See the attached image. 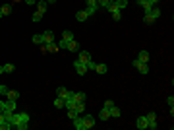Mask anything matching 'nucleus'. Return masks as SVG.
I'll return each instance as SVG.
<instances>
[{
  "instance_id": "4be33fe9",
  "label": "nucleus",
  "mask_w": 174,
  "mask_h": 130,
  "mask_svg": "<svg viewBox=\"0 0 174 130\" xmlns=\"http://www.w3.org/2000/svg\"><path fill=\"white\" fill-rule=\"evenodd\" d=\"M37 12L45 14V12H47V2H43V0H37Z\"/></svg>"
},
{
  "instance_id": "e433bc0d",
  "label": "nucleus",
  "mask_w": 174,
  "mask_h": 130,
  "mask_svg": "<svg viewBox=\"0 0 174 130\" xmlns=\"http://www.w3.org/2000/svg\"><path fill=\"white\" fill-rule=\"evenodd\" d=\"M112 105H114V101H112V99H106L103 107H105V109H110V107H112Z\"/></svg>"
},
{
  "instance_id": "5701e85b",
  "label": "nucleus",
  "mask_w": 174,
  "mask_h": 130,
  "mask_svg": "<svg viewBox=\"0 0 174 130\" xmlns=\"http://www.w3.org/2000/svg\"><path fill=\"white\" fill-rule=\"evenodd\" d=\"M62 39L66 43H70L72 39H74V33H72V31H62Z\"/></svg>"
},
{
  "instance_id": "9b49d317",
  "label": "nucleus",
  "mask_w": 174,
  "mask_h": 130,
  "mask_svg": "<svg viewBox=\"0 0 174 130\" xmlns=\"http://www.w3.org/2000/svg\"><path fill=\"white\" fill-rule=\"evenodd\" d=\"M6 99L18 101V99H19V91H16V89H8V93H6Z\"/></svg>"
},
{
  "instance_id": "a19ab883",
  "label": "nucleus",
  "mask_w": 174,
  "mask_h": 130,
  "mask_svg": "<svg viewBox=\"0 0 174 130\" xmlns=\"http://www.w3.org/2000/svg\"><path fill=\"white\" fill-rule=\"evenodd\" d=\"M25 4H29V6H33V4H37V0H23Z\"/></svg>"
},
{
  "instance_id": "0eeeda50",
  "label": "nucleus",
  "mask_w": 174,
  "mask_h": 130,
  "mask_svg": "<svg viewBox=\"0 0 174 130\" xmlns=\"http://www.w3.org/2000/svg\"><path fill=\"white\" fill-rule=\"evenodd\" d=\"M77 60H79V62H85V64H87V62L91 60V54L87 53V50H81V49H79V50H77Z\"/></svg>"
},
{
  "instance_id": "393cba45",
  "label": "nucleus",
  "mask_w": 174,
  "mask_h": 130,
  "mask_svg": "<svg viewBox=\"0 0 174 130\" xmlns=\"http://www.w3.org/2000/svg\"><path fill=\"white\" fill-rule=\"evenodd\" d=\"M76 111H77V115H81V113L85 111V101H79V103H76Z\"/></svg>"
},
{
  "instance_id": "a878e982",
  "label": "nucleus",
  "mask_w": 174,
  "mask_h": 130,
  "mask_svg": "<svg viewBox=\"0 0 174 130\" xmlns=\"http://www.w3.org/2000/svg\"><path fill=\"white\" fill-rule=\"evenodd\" d=\"M43 16H45V14H41V12H35V14H33V16H31V20L35 21V24H39V21L43 20Z\"/></svg>"
},
{
  "instance_id": "39448f33",
  "label": "nucleus",
  "mask_w": 174,
  "mask_h": 130,
  "mask_svg": "<svg viewBox=\"0 0 174 130\" xmlns=\"http://www.w3.org/2000/svg\"><path fill=\"white\" fill-rule=\"evenodd\" d=\"M74 68H76V72H77L79 76H85V74H87V66H85V62L76 60V62H74Z\"/></svg>"
},
{
  "instance_id": "c9c22d12",
  "label": "nucleus",
  "mask_w": 174,
  "mask_h": 130,
  "mask_svg": "<svg viewBox=\"0 0 174 130\" xmlns=\"http://www.w3.org/2000/svg\"><path fill=\"white\" fill-rule=\"evenodd\" d=\"M58 49H68V43L64 39H60V41H58Z\"/></svg>"
},
{
  "instance_id": "79ce46f5",
  "label": "nucleus",
  "mask_w": 174,
  "mask_h": 130,
  "mask_svg": "<svg viewBox=\"0 0 174 130\" xmlns=\"http://www.w3.org/2000/svg\"><path fill=\"white\" fill-rule=\"evenodd\" d=\"M149 2H151V4H153V6H157L159 2H161V0H149Z\"/></svg>"
},
{
  "instance_id": "f3484780",
  "label": "nucleus",
  "mask_w": 174,
  "mask_h": 130,
  "mask_svg": "<svg viewBox=\"0 0 174 130\" xmlns=\"http://www.w3.org/2000/svg\"><path fill=\"white\" fill-rule=\"evenodd\" d=\"M137 60H139V62H149V53H147V50H139Z\"/></svg>"
},
{
  "instance_id": "49530a36",
  "label": "nucleus",
  "mask_w": 174,
  "mask_h": 130,
  "mask_svg": "<svg viewBox=\"0 0 174 130\" xmlns=\"http://www.w3.org/2000/svg\"><path fill=\"white\" fill-rule=\"evenodd\" d=\"M0 18H4V16H2V12H0Z\"/></svg>"
},
{
  "instance_id": "c85d7f7f",
  "label": "nucleus",
  "mask_w": 174,
  "mask_h": 130,
  "mask_svg": "<svg viewBox=\"0 0 174 130\" xmlns=\"http://www.w3.org/2000/svg\"><path fill=\"white\" fill-rule=\"evenodd\" d=\"M112 0H97V4H99V8H108L110 6Z\"/></svg>"
},
{
  "instance_id": "423d86ee",
  "label": "nucleus",
  "mask_w": 174,
  "mask_h": 130,
  "mask_svg": "<svg viewBox=\"0 0 174 130\" xmlns=\"http://www.w3.org/2000/svg\"><path fill=\"white\" fill-rule=\"evenodd\" d=\"M41 35H43V45H48V43L54 41V31H48L47 29V31H43Z\"/></svg>"
},
{
  "instance_id": "c756f323",
  "label": "nucleus",
  "mask_w": 174,
  "mask_h": 130,
  "mask_svg": "<svg viewBox=\"0 0 174 130\" xmlns=\"http://www.w3.org/2000/svg\"><path fill=\"white\" fill-rule=\"evenodd\" d=\"M143 21H145V24H147V25H151V24H153V21H155V18H153V16H151V14L147 12V14H145V18H143Z\"/></svg>"
},
{
  "instance_id": "a211bd4d",
  "label": "nucleus",
  "mask_w": 174,
  "mask_h": 130,
  "mask_svg": "<svg viewBox=\"0 0 174 130\" xmlns=\"http://www.w3.org/2000/svg\"><path fill=\"white\" fill-rule=\"evenodd\" d=\"M56 95H58V97H62V99H66V97L70 95V91H68L66 88H62V85H60V88L56 89Z\"/></svg>"
},
{
  "instance_id": "72a5a7b5",
  "label": "nucleus",
  "mask_w": 174,
  "mask_h": 130,
  "mask_svg": "<svg viewBox=\"0 0 174 130\" xmlns=\"http://www.w3.org/2000/svg\"><path fill=\"white\" fill-rule=\"evenodd\" d=\"M76 117H77V111H76V109H68V119L74 120Z\"/></svg>"
},
{
  "instance_id": "f704fd0d",
  "label": "nucleus",
  "mask_w": 174,
  "mask_h": 130,
  "mask_svg": "<svg viewBox=\"0 0 174 130\" xmlns=\"http://www.w3.org/2000/svg\"><path fill=\"white\" fill-rule=\"evenodd\" d=\"M85 66H87V70H93V72H95V66H97V62H93V58H91L89 62L85 64Z\"/></svg>"
},
{
  "instance_id": "c03bdc74",
  "label": "nucleus",
  "mask_w": 174,
  "mask_h": 130,
  "mask_svg": "<svg viewBox=\"0 0 174 130\" xmlns=\"http://www.w3.org/2000/svg\"><path fill=\"white\" fill-rule=\"evenodd\" d=\"M0 74H4V66H0Z\"/></svg>"
},
{
  "instance_id": "aec40b11",
  "label": "nucleus",
  "mask_w": 174,
  "mask_h": 130,
  "mask_svg": "<svg viewBox=\"0 0 174 130\" xmlns=\"http://www.w3.org/2000/svg\"><path fill=\"white\" fill-rule=\"evenodd\" d=\"M87 18H89V14H87L85 10H79V12L76 14V20H77V21H85Z\"/></svg>"
},
{
  "instance_id": "20e7f679",
  "label": "nucleus",
  "mask_w": 174,
  "mask_h": 130,
  "mask_svg": "<svg viewBox=\"0 0 174 130\" xmlns=\"http://www.w3.org/2000/svg\"><path fill=\"white\" fill-rule=\"evenodd\" d=\"M145 117H147V128L149 130H157V117H155V113H147Z\"/></svg>"
},
{
  "instance_id": "f257e3e1",
  "label": "nucleus",
  "mask_w": 174,
  "mask_h": 130,
  "mask_svg": "<svg viewBox=\"0 0 174 130\" xmlns=\"http://www.w3.org/2000/svg\"><path fill=\"white\" fill-rule=\"evenodd\" d=\"M132 64H134V68H135V70H139V72H141V74H149V64H147V62H139V60L135 58Z\"/></svg>"
},
{
  "instance_id": "58836bf2",
  "label": "nucleus",
  "mask_w": 174,
  "mask_h": 130,
  "mask_svg": "<svg viewBox=\"0 0 174 130\" xmlns=\"http://www.w3.org/2000/svg\"><path fill=\"white\" fill-rule=\"evenodd\" d=\"M166 103H168V107H174V95H170L168 99H166Z\"/></svg>"
},
{
  "instance_id": "7c9ffc66",
  "label": "nucleus",
  "mask_w": 174,
  "mask_h": 130,
  "mask_svg": "<svg viewBox=\"0 0 174 130\" xmlns=\"http://www.w3.org/2000/svg\"><path fill=\"white\" fill-rule=\"evenodd\" d=\"M149 14H151V16H153V18L157 20L159 16H161V10H159V8H157V6H153V8H151V12H149Z\"/></svg>"
},
{
  "instance_id": "412c9836",
  "label": "nucleus",
  "mask_w": 174,
  "mask_h": 130,
  "mask_svg": "<svg viewBox=\"0 0 174 130\" xmlns=\"http://www.w3.org/2000/svg\"><path fill=\"white\" fill-rule=\"evenodd\" d=\"M47 50H48V53H56V50H60V49H58V43H56V41L48 43V45H47Z\"/></svg>"
},
{
  "instance_id": "cd10ccee",
  "label": "nucleus",
  "mask_w": 174,
  "mask_h": 130,
  "mask_svg": "<svg viewBox=\"0 0 174 130\" xmlns=\"http://www.w3.org/2000/svg\"><path fill=\"white\" fill-rule=\"evenodd\" d=\"M6 109H8V111H16V101L6 99Z\"/></svg>"
},
{
  "instance_id": "b1692460",
  "label": "nucleus",
  "mask_w": 174,
  "mask_h": 130,
  "mask_svg": "<svg viewBox=\"0 0 174 130\" xmlns=\"http://www.w3.org/2000/svg\"><path fill=\"white\" fill-rule=\"evenodd\" d=\"M31 41L35 43V45H39V47H41V45H43V35H41V33L33 35V37H31Z\"/></svg>"
},
{
  "instance_id": "4c0bfd02",
  "label": "nucleus",
  "mask_w": 174,
  "mask_h": 130,
  "mask_svg": "<svg viewBox=\"0 0 174 130\" xmlns=\"http://www.w3.org/2000/svg\"><path fill=\"white\" fill-rule=\"evenodd\" d=\"M6 93H8V88H6V85H2V84H0V95H6Z\"/></svg>"
},
{
  "instance_id": "2f4dec72",
  "label": "nucleus",
  "mask_w": 174,
  "mask_h": 130,
  "mask_svg": "<svg viewBox=\"0 0 174 130\" xmlns=\"http://www.w3.org/2000/svg\"><path fill=\"white\" fill-rule=\"evenodd\" d=\"M10 128H14V126L10 124L8 120H2V122H0V130H10Z\"/></svg>"
},
{
  "instance_id": "4468645a",
  "label": "nucleus",
  "mask_w": 174,
  "mask_h": 130,
  "mask_svg": "<svg viewBox=\"0 0 174 130\" xmlns=\"http://www.w3.org/2000/svg\"><path fill=\"white\" fill-rule=\"evenodd\" d=\"M74 128L76 130H83V117H79V115H77V117L74 119Z\"/></svg>"
},
{
  "instance_id": "6ab92c4d",
  "label": "nucleus",
  "mask_w": 174,
  "mask_h": 130,
  "mask_svg": "<svg viewBox=\"0 0 174 130\" xmlns=\"http://www.w3.org/2000/svg\"><path fill=\"white\" fill-rule=\"evenodd\" d=\"M110 119V113H108V109H101V113H99V120H108Z\"/></svg>"
},
{
  "instance_id": "ea45409f",
  "label": "nucleus",
  "mask_w": 174,
  "mask_h": 130,
  "mask_svg": "<svg viewBox=\"0 0 174 130\" xmlns=\"http://www.w3.org/2000/svg\"><path fill=\"white\" fill-rule=\"evenodd\" d=\"M6 111V101H0V113Z\"/></svg>"
},
{
  "instance_id": "f03ea898",
  "label": "nucleus",
  "mask_w": 174,
  "mask_h": 130,
  "mask_svg": "<svg viewBox=\"0 0 174 130\" xmlns=\"http://www.w3.org/2000/svg\"><path fill=\"white\" fill-rule=\"evenodd\" d=\"M95 126V117L93 115H83V130H89Z\"/></svg>"
},
{
  "instance_id": "f8f14e48",
  "label": "nucleus",
  "mask_w": 174,
  "mask_h": 130,
  "mask_svg": "<svg viewBox=\"0 0 174 130\" xmlns=\"http://www.w3.org/2000/svg\"><path fill=\"white\" fill-rule=\"evenodd\" d=\"M0 12H2V16H10V14H12V4L10 2L2 4V6H0Z\"/></svg>"
},
{
  "instance_id": "a18cd8bd",
  "label": "nucleus",
  "mask_w": 174,
  "mask_h": 130,
  "mask_svg": "<svg viewBox=\"0 0 174 130\" xmlns=\"http://www.w3.org/2000/svg\"><path fill=\"white\" fill-rule=\"evenodd\" d=\"M12 2H19V0H12Z\"/></svg>"
},
{
  "instance_id": "1a4fd4ad",
  "label": "nucleus",
  "mask_w": 174,
  "mask_h": 130,
  "mask_svg": "<svg viewBox=\"0 0 174 130\" xmlns=\"http://www.w3.org/2000/svg\"><path fill=\"white\" fill-rule=\"evenodd\" d=\"M135 126L139 128V130H145V128H147V117H145V115H143V117H137Z\"/></svg>"
},
{
  "instance_id": "bb28decb",
  "label": "nucleus",
  "mask_w": 174,
  "mask_h": 130,
  "mask_svg": "<svg viewBox=\"0 0 174 130\" xmlns=\"http://www.w3.org/2000/svg\"><path fill=\"white\" fill-rule=\"evenodd\" d=\"M54 107H56V109H64V99L62 97H56L54 99Z\"/></svg>"
},
{
  "instance_id": "2eb2a0df",
  "label": "nucleus",
  "mask_w": 174,
  "mask_h": 130,
  "mask_svg": "<svg viewBox=\"0 0 174 130\" xmlns=\"http://www.w3.org/2000/svg\"><path fill=\"white\" fill-rule=\"evenodd\" d=\"M108 113H110V117H112V119H118L120 115H122V111H120V109H118V107H116V105H112L110 109H108Z\"/></svg>"
},
{
  "instance_id": "dca6fc26",
  "label": "nucleus",
  "mask_w": 174,
  "mask_h": 130,
  "mask_svg": "<svg viewBox=\"0 0 174 130\" xmlns=\"http://www.w3.org/2000/svg\"><path fill=\"white\" fill-rule=\"evenodd\" d=\"M95 72H97V74H106V72H108V66H106L105 62H101V64H97V66H95Z\"/></svg>"
},
{
  "instance_id": "473e14b6",
  "label": "nucleus",
  "mask_w": 174,
  "mask_h": 130,
  "mask_svg": "<svg viewBox=\"0 0 174 130\" xmlns=\"http://www.w3.org/2000/svg\"><path fill=\"white\" fill-rule=\"evenodd\" d=\"M4 72H8V74H12V72H14V64H12V62L4 64Z\"/></svg>"
},
{
  "instance_id": "37998d69",
  "label": "nucleus",
  "mask_w": 174,
  "mask_h": 130,
  "mask_svg": "<svg viewBox=\"0 0 174 130\" xmlns=\"http://www.w3.org/2000/svg\"><path fill=\"white\" fill-rule=\"evenodd\" d=\"M43 2H47V4H54L56 0H43Z\"/></svg>"
},
{
  "instance_id": "6e6552de",
  "label": "nucleus",
  "mask_w": 174,
  "mask_h": 130,
  "mask_svg": "<svg viewBox=\"0 0 174 130\" xmlns=\"http://www.w3.org/2000/svg\"><path fill=\"white\" fill-rule=\"evenodd\" d=\"M106 10L110 12V16H112V20H114V21H120V18H122V12H120V10H116L114 6H112V2H110V6H108Z\"/></svg>"
},
{
  "instance_id": "7ed1b4c3",
  "label": "nucleus",
  "mask_w": 174,
  "mask_h": 130,
  "mask_svg": "<svg viewBox=\"0 0 174 130\" xmlns=\"http://www.w3.org/2000/svg\"><path fill=\"white\" fill-rule=\"evenodd\" d=\"M87 2V8H85V12L89 14V16H93L97 10H99V4H97V0H85Z\"/></svg>"
},
{
  "instance_id": "9d476101",
  "label": "nucleus",
  "mask_w": 174,
  "mask_h": 130,
  "mask_svg": "<svg viewBox=\"0 0 174 130\" xmlns=\"http://www.w3.org/2000/svg\"><path fill=\"white\" fill-rule=\"evenodd\" d=\"M112 6H114V8L116 10H124L126 8V6H128V0H112Z\"/></svg>"
},
{
  "instance_id": "ddd939ff",
  "label": "nucleus",
  "mask_w": 174,
  "mask_h": 130,
  "mask_svg": "<svg viewBox=\"0 0 174 130\" xmlns=\"http://www.w3.org/2000/svg\"><path fill=\"white\" fill-rule=\"evenodd\" d=\"M66 50H72V53H77V50H79V43L76 41V39H72L70 43H68V49Z\"/></svg>"
}]
</instances>
